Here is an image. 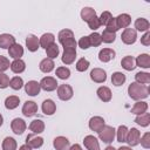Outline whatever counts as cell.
Segmentation results:
<instances>
[{
  "label": "cell",
  "instance_id": "cell-44",
  "mask_svg": "<svg viewBox=\"0 0 150 150\" xmlns=\"http://www.w3.org/2000/svg\"><path fill=\"white\" fill-rule=\"evenodd\" d=\"M89 61L84 57H81L80 60H77L76 62V70L77 71H86L88 68H89Z\"/></svg>",
  "mask_w": 150,
  "mask_h": 150
},
{
  "label": "cell",
  "instance_id": "cell-39",
  "mask_svg": "<svg viewBox=\"0 0 150 150\" xmlns=\"http://www.w3.org/2000/svg\"><path fill=\"white\" fill-rule=\"evenodd\" d=\"M101 39H102V42H104V43H112L116 39V34L104 29L103 33L101 34Z\"/></svg>",
  "mask_w": 150,
  "mask_h": 150
},
{
  "label": "cell",
  "instance_id": "cell-49",
  "mask_svg": "<svg viewBox=\"0 0 150 150\" xmlns=\"http://www.w3.org/2000/svg\"><path fill=\"white\" fill-rule=\"evenodd\" d=\"M9 77L5 73H0V89H5L9 86Z\"/></svg>",
  "mask_w": 150,
  "mask_h": 150
},
{
  "label": "cell",
  "instance_id": "cell-40",
  "mask_svg": "<svg viewBox=\"0 0 150 150\" xmlns=\"http://www.w3.org/2000/svg\"><path fill=\"white\" fill-rule=\"evenodd\" d=\"M9 87L14 90H20L23 87V80L20 76H14L9 81Z\"/></svg>",
  "mask_w": 150,
  "mask_h": 150
},
{
  "label": "cell",
  "instance_id": "cell-15",
  "mask_svg": "<svg viewBox=\"0 0 150 150\" xmlns=\"http://www.w3.org/2000/svg\"><path fill=\"white\" fill-rule=\"evenodd\" d=\"M83 144L87 150H100V143L93 135H87L83 139Z\"/></svg>",
  "mask_w": 150,
  "mask_h": 150
},
{
  "label": "cell",
  "instance_id": "cell-52",
  "mask_svg": "<svg viewBox=\"0 0 150 150\" xmlns=\"http://www.w3.org/2000/svg\"><path fill=\"white\" fill-rule=\"evenodd\" d=\"M61 45L63 46V49H66V48H75V49H76V45H77V43H76L75 39L73 38V39H69V40L62 42Z\"/></svg>",
  "mask_w": 150,
  "mask_h": 150
},
{
  "label": "cell",
  "instance_id": "cell-57",
  "mask_svg": "<svg viewBox=\"0 0 150 150\" xmlns=\"http://www.w3.org/2000/svg\"><path fill=\"white\" fill-rule=\"evenodd\" d=\"M104 150H116V149H115L114 146H111V145H108V146H107Z\"/></svg>",
  "mask_w": 150,
  "mask_h": 150
},
{
  "label": "cell",
  "instance_id": "cell-22",
  "mask_svg": "<svg viewBox=\"0 0 150 150\" xmlns=\"http://www.w3.org/2000/svg\"><path fill=\"white\" fill-rule=\"evenodd\" d=\"M41 109H42V111H43V114H45V115L50 116V115H53V114L56 111V104L54 103V101H53V100L47 98V100H45V101H43Z\"/></svg>",
  "mask_w": 150,
  "mask_h": 150
},
{
  "label": "cell",
  "instance_id": "cell-36",
  "mask_svg": "<svg viewBox=\"0 0 150 150\" xmlns=\"http://www.w3.org/2000/svg\"><path fill=\"white\" fill-rule=\"evenodd\" d=\"M135 122L137 124H139L141 127H148L150 124V114L149 112H144L141 115H137L135 118Z\"/></svg>",
  "mask_w": 150,
  "mask_h": 150
},
{
  "label": "cell",
  "instance_id": "cell-9",
  "mask_svg": "<svg viewBox=\"0 0 150 150\" xmlns=\"http://www.w3.org/2000/svg\"><path fill=\"white\" fill-rule=\"evenodd\" d=\"M40 90H41V87H40V83L38 81H28L26 84H25V91L27 95L29 96H36L40 94Z\"/></svg>",
  "mask_w": 150,
  "mask_h": 150
},
{
  "label": "cell",
  "instance_id": "cell-25",
  "mask_svg": "<svg viewBox=\"0 0 150 150\" xmlns=\"http://www.w3.org/2000/svg\"><path fill=\"white\" fill-rule=\"evenodd\" d=\"M29 130L33 132V134H41L45 131V122L42 120H34L30 122L29 124Z\"/></svg>",
  "mask_w": 150,
  "mask_h": 150
},
{
  "label": "cell",
  "instance_id": "cell-10",
  "mask_svg": "<svg viewBox=\"0 0 150 150\" xmlns=\"http://www.w3.org/2000/svg\"><path fill=\"white\" fill-rule=\"evenodd\" d=\"M38 112V104L34 101H26L22 105V114L26 117H32Z\"/></svg>",
  "mask_w": 150,
  "mask_h": 150
},
{
  "label": "cell",
  "instance_id": "cell-55",
  "mask_svg": "<svg viewBox=\"0 0 150 150\" xmlns=\"http://www.w3.org/2000/svg\"><path fill=\"white\" fill-rule=\"evenodd\" d=\"M19 150H32V148H29L27 144H23V145H21L19 148Z\"/></svg>",
  "mask_w": 150,
  "mask_h": 150
},
{
  "label": "cell",
  "instance_id": "cell-13",
  "mask_svg": "<svg viewBox=\"0 0 150 150\" xmlns=\"http://www.w3.org/2000/svg\"><path fill=\"white\" fill-rule=\"evenodd\" d=\"M104 125H105L104 120L101 116H94V117H91L89 120V128H90V130H93V131H95L97 134L102 130V128Z\"/></svg>",
  "mask_w": 150,
  "mask_h": 150
},
{
  "label": "cell",
  "instance_id": "cell-34",
  "mask_svg": "<svg viewBox=\"0 0 150 150\" xmlns=\"http://www.w3.org/2000/svg\"><path fill=\"white\" fill-rule=\"evenodd\" d=\"M135 80H136V83L145 86V84L150 83V74L146 71H138L135 75Z\"/></svg>",
  "mask_w": 150,
  "mask_h": 150
},
{
  "label": "cell",
  "instance_id": "cell-12",
  "mask_svg": "<svg viewBox=\"0 0 150 150\" xmlns=\"http://www.w3.org/2000/svg\"><path fill=\"white\" fill-rule=\"evenodd\" d=\"M90 79L96 83H103L107 80V73L102 68H94L90 71Z\"/></svg>",
  "mask_w": 150,
  "mask_h": 150
},
{
  "label": "cell",
  "instance_id": "cell-51",
  "mask_svg": "<svg viewBox=\"0 0 150 150\" xmlns=\"http://www.w3.org/2000/svg\"><path fill=\"white\" fill-rule=\"evenodd\" d=\"M79 47H81L82 49H88L90 47V41H89V38L88 36H82L79 42H77Z\"/></svg>",
  "mask_w": 150,
  "mask_h": 150
},
{
  "label": "cell",
  "instance_id": "cell-28",
  "mask_svg": "<svg viewBox=\"0 0 150 150\" xmlns=\"http://www.w3.org/2000/svg\"><path fill=\"white\" fill-rule=\"evenodd\" d=\"M121 66H122L123 69H125V70H128V71H131V70H134L135 67H136L135 59H134L132 56H130V55L124 56V57L121 60Z\"/></svg>",
  "mask_w": 150,
  "mask_h": 150
},
{
  "label": "cell",
  "instance_id": "cell-2",
  "mask_svg": "<svg viewBox=\"0 0 150 150\" xmlns=\"http://www.w3.org/2000/svg\"><path fill=\"white\" fill-rule=\"evenodd\" d=\"M115 135H116V130H115L111 125H104V127L102 128V130L98 132V138H100L103 143L110 144V143L114 141Z\"/></svg>",
  "mask_w": 150,
  "mask_h": 150
},
{
  "label": "cell",
  "instance_id": "cell-29",
  "mask_svg": "<svg viewBox=\"0 0 150 150\" xmlns=\"http://www.w3.org/2000/svg\"><path fill=\"white\" fill-rule=\"evenodd\" d=\"M146 110H148V103L144 101H137L134 104V107L131 108V114L141 115V114L146 112Z\"/></svg>",
  "mask_w": 150,
  "mask_h": 150
},
{
  "label": "cell",
  "instance_id": "cell-20",
  "mask_svg": "<svg viewBox=\"0 0 150 150\" xmlns=\"http://www.w3.org/2000/svg\"><path fill=\"white\" fill-rule=\"evenodd\" d=\"M135 63H136V67H141V68H144V69L150 68V55L146 54V53L139 54L135 59Z\"/></svg>",
  "mask_w": 150,
  "mask_h": 150
},
{
  "label": "cell",
  "instance_id": "cell-58",
  "mask_svg": "<svg viewBox=\"0 0 150 150\" xmlns=\"http://www.w3.org/2000/svg\"><path fill=\"white\" fill-rule=\"evenodd\" d=\"M2 123H4V117H2V115L0 114V127L2 125Z\"/></svg>",
  "mask_w": 150,
  "mask_h": 150
},
{
  "label": "cell",
  "instance_id": "cell-11",
  "mask_svg": "<svg viewBox=\"0 0 150 150\" xmlns=\"http://www.w3.org/2000/svg\"><path fill=\"white\" fill-rule=\"evenodd\" d=\"M53 146L56 150H69L70 148V142L67 137L64 136H57L53 141Z\"/></svg>",
  "mask_w": 150,
  "mask_h": 150
},
{
  "label": "cell",
  "instance_id": "cell-47",
  "mask_svg": "<svg viewBox=\"0 0 150 150\" xmlns=\"http://www.w3.org/2000/svg\"><path fill=\"white\" fill-rule=\"evenodd\" d=\"M139 143L144 149H149L150 148V132H145L141 138H139Z\"/></svg>",
  "mask_w": 150,
  "mask_h": 150
},
{
  "label": "cell",
  "instance_id": "cell-18",
  "mask_svg": "<svg viewBox=\"0 0 150 150\" xmlns=\"http://www.w3.org/2000/svg\"><path fill=\"white\" fill-rule=\"evenodd\" d=\"M8 55H9V57H12L14 60L21 59V56L23 55V47L15 42L13 46H11L8 48Z\"/></svg>",
  "mask_w": 150,
  "mask_h": 150
},
{
  "label": "cell",
  "instance_id": "cell-32",
  "mask_svg": "<svg viewBox=\"0 0 150 150\" xmlns=\"http://www.w3.org/2000/svg\"><path fill=\"white\" fill-rule=\"evenodd\" d=\"M149 27H150V23H149V21L146 19H144V18L136 19V21H135V28L137 30H139V32H148L149 30Z\"/></svg>",
  "mask_w": 150,
  "mask_h": 150
},
{
  "label": "cell",
  "instance_id": "cell-35",
  "mask_svg": "<svg viewBox=\"0 0 150 150\" xmlns=\"http://www.w3.org/2000/svg\"><path fill=\"white\" fill-rule=\"evenodd\" d=\"M16 141L13 137H5L2 141V150H16Z\"/></svg>",
  "mask_w": 150,
  "mask_h": 150
},
{
  "label": "cell",
  "instance_id": "cell-27",
  "mask_svg": "<svg viewBox=\"0 0 150 150\" xmlns=\"http://www.w3.org/2000/svg\"><path fill=\"white\" fill-rule=\"evenodd\" d=\"M9 68H11V70H12L13 73H15V74H20V73L25 71V69H26V63H25L23 60H21V59H16V60H14V61L11 63Z\"/></svg>",
  "mask_w": 150,
  "mask_h": 150
},
{
  "label": "cell",
  "instance_id": "cell-53",
  "mask_svg": "<svg viewBox=\"0 0 150 150\" xmlns=\"http://www.w3.org/2000/svg\"><path fill=\"white\" fill-rule=\"evenodd\" d=\"M141 43L144 46H150V32H145L144 35L141 38Z\"/></svg>",
  "mask_w": 150,
  "mask_h": 150
},
{
  "label": "cell",
  "instance_id": "cell-8",
  "mask_svg": "<svg viewBox=\"0 0 150 150\" xmlns=\"http://www.w3.org/2000/svg\"><path fill=\"white\" fill-rule=\"evenodd\" d=\"M26 144L32 149H38L43 145V138L36 134H29L26 137Z\"/></svg>",
  "mask_w": 150,
  "mask_h": 150
},
{
  "label": "cell",
  "instance_id": "cell-1",
  "mask_svg": "<svg viewBox=\"0 0 150 150\" xmlns=\"http://www.w3.org/2000/svg\"><path fill=\"white\" fill-rule=\"evenodd\" d=\"M149 87L144 84H139L136 82H131L128 87V94L129 97L135 101H141L143 98H146L149 96Z\"/></svg>",
  "mask_w": 150,
  "mask_h": 150
},
{
  "label": "cell",
  "instance_id": "cell-31",
  "mask_svg": "<svg viewBox=\"0 0 150 150\" xmlns=\"http://www.w3.org/2000/svg\"><path fill=\"white\" fill-rule=\"evenodd\" d=\"M125 80H127L125 75H124L123 73H121V71H115V73H112V75H111V83H112L115 87H120V86L124 84Z\"/></svg>",
  "mask_w": 150,
  "mask_h": 150
},
{
  "label": "cell",
  "instance_id": "cell-46",
  "mask_svg": "<svg viewBox=\"0 0 150 150\" xmlns=\"http://www.w3.org/2000/svg\"><path fill=\"white\" fill-rule=\"evenodd\" d=\"M87 23H88V27H89L90 29H93V30H96V29H98V28L101 27V22H100L98 16L91 18Z\"/></svg>",
  "mask_w": 150,
  "mask_h": 150
},
{
  "label": "cell",
  "instance_id": "cell-5",
  "mask_svg": "<svg viewBox=\"0 0 150 150\" xmlns=\"http://www.w3.org/2000/svg\"><path fill=\"white\" fill-rule=\"evenodd\" d=\"M73 88L69 84H60L57 87V96L62 101H68L73 97Z\"/></svg>",
  "mask_w": 150,
  "mask_h": 150
},
{
  "label": "cell",
  "instance_id": "cell-38",
  "mask_svg": "<svg viewBox=\"0 0 150 150\" xmlns=\"http://www.w3.org/2000/svg\"><path fill=\"white\" fill-rule=\"evenodd\" d=\"M128 131L129 129L125 127V125H120L118 129L116 130V137H117V142H125L127 139V135H128Z\"/></svg>",
  "mask_w": 150,
  "mask_h": 150
},
{
  "label": "cell",
  "instance_id": "cell-41",
  "mask_svg": "<svg viewBox=\"0 0 150 150\" xmlns=\"http://www.w3.org/2000/svg\"><path fill=\"white\" fill-rule=\"evenodd\" d=\"M57 38H59L60 43H62V42H64V41H67L69 39H73L74 38V33L70 29H62V30H60Z\"/></svg>",
  "mask_w": 150,
  "mask_h": 150
},
{
  "label": "cell",
  "instance_id": "cell-54",
  "mask_svg": "<svg viewBox=\"0 0 150 150\" xmlns=\"http://www.w3.org/2000/svg\"><path fill=\"white\" fill-rule=\"evenodd\" d=\"M69 150H82V148H81V145L80 144H73L70 148H69Z\"/></svg>",
  "mask_w": 150,
  "mask_h": 150
},
{
  "label": "cell",
  "instance_id": "cell-16",
  "mask_svg": "<svg viewBox=\"0 0 150 150\" xmlns=\"http://www.w3.org/2000/svg\"><path fill=\"white\" fill-rule=\"evenodd\" d=\"M26 47L29 52H36L40 48V42L38 36H35L34 34H29L26 38Z\"/></svg>",
  "mask_w": 150,
  "mask_h": 150
},
{
  "label": "cell",
  "instance_id": "cell-30",
  "mask_svg": "<svg viewBox=\"0 0 150 150\" xmlns=\"http://www.w3.org/2000/svg\"><path fill=\"white\" fill-rule=\"evenodd\" d=\"M19 103H20V98L15 95H11V96L6 97V100H5V107L8 110H13V109L18 108Z\"/></svg>",
  "mask_w": 150,
  "mask_h": 150
},
{
  "label": "cell",
  "instance_id": "cell-37",
  "mask_svg": "<svg viewBox=\"0 0 150 150\" xmlns=\"http://www.w3.org/2000/svg\"><path fill=\"white\" fill-rule=\"evenodd\" d=\"M59 53H60V49H59V46L56 43H53V45H50L49 47L46 48V54H47L48 59H52V60L56 59Z\"/></svg>",
  "mask_w": 150,
  "mask_h": 150
},
{
  "label": "cell",
  "instance_id": "cell-45",
  "mask_svg": "<svg viewBox=\"0 0 150 150\" xmlns=\"http://www.w3.org/2000/svg\"><path fill=\"white\" fill-rule=\"evenodd\" d=\"M112 18H114V16L111 15V13H110V12H108V11L102 12L101 16L98 18V19H100V22H101V26H102V25L107 26V25H108V22H109V21H110Z\"/></svg>",
  "mask_w": 150,
  "mask_h": 150
},
{
  "label": "cell",
  "instance_id": "cell-26",
  "mask_svg": "<svg viewBox=\"0 0 150 150\" xmlns=\"http://www.w3.org/2000/svg\"><path fill=\"white\" fill-rule=\"evenodd\" d=\"M54 67H55L54 61L52 59H48V57L41 60V62L39 64V68H40V70L42 73H50L54 69Z\"/></svg>",
  "mask_w": 150,
  "mask_h": 150
},
{
  "label": "cell",
  "instance_id": "cell-42",
  "mask_svg": "<svg viewBox=\"0 0 150 150\" xmlns=\"http://www.w3.org/2000/svg\"><path fill=\"white\" fill-rule=\"evenodd\" d=\"M55 74H56V76H57L59 79H61V80H67V79H69V76H70V70H69V68H67V67H59V68H56Z\"/></svg>",
  "mask_w": 150,
  "mask_h": 150
},
{
  "label": "cell",
  "instance_id": "cell-19",
  "mask_svg": "<svg viewBox=\"0 0 150 150\" xmlns=\"http://www.w3.org/2000/svg\"><path fill=\"white\" fill-rule=\"evenodd\" d=\"M115 55H116V53H115L114 49H111V48H103L98 53V59H100L101 62H109L110 60L115 59Z\"/></svg>",
  "mask_w": 150,
  "mask_h": 150
},
{
  "label": "cell",
  "instance_id": "cell-23",
  "mask_svg": "<svg viewBox=\"0 0 150 150\" xmlns=\"http://www.w3.org/2000/svg\"><path fill=\"white\" fill-rule=\"evenodd\" d=\"M96 94H97L98 98H100L101 101H103V102H109V101L111 100V96H112L110 88H108V87H105V86L100 87V88L97 89Z\"/></svg>",
  "mask_w": 150,
  "mask_h": 150
},
{
  "label": "cell",
  "instance_id": "cell-6",
  "mask_svg": "<svg viewBox=\"0 0 150 150\" xmlns=\"http://www.w3.org/2000/svg\"><path fill=\"white\" fill-rule=\"evenodd\" d=\"M26 128H27V124L22 118L16 117L11 122V129L15 135H22Z\"/></svg>",
  "mask_w": 150,
  "mask_h": 150
},
{
  "label": "cell",
  "instance_id": "cell-7",
  "mask_svg": "<svg viewBox=\"0 0 150 150\" xmlns=\"http://www.w3.org/2000/svg\"><path fill=\"white\" fill-rule=\"evenodd\" d=\"M139 138H141V132L138 131V129L131 128V129L128 131L125 142H127L130 146H136V145L139 144Z\"/></svg>",
  "mask_w": 150,
  "mask_h": 150
},
{
  "label": "cell",
  "instance_id": "cell-56",
  "mask_svg": "<svg viewBox=\"0 0 150 150\" xmlns=\"http://www.w3.org/2000/svg\"><path fill=\"white\" fill-rule=\"evenodd\" d=\"M117 150H132L130 146H121V148H118Z\"/></svg>",
  "mask_w": 150,
  "mask_h": 150
},
{
  "label": "cell",
  "instance_id": "cell-4",
  "mask_svg": "<svg viewBox=\"0 0 150 150\" xmlns=\"http://www.w3.org/2000/svg\"><path fill=\"white\" fill-rule=\"evenodd\" d=\"M40 87H41V89H43V90H46V91H53V90H55V89H57V81H56V79H54V77H52V76H46V77H43L40 82Z\"/></svg>",
  "mask_w": 150,
  "mask_h": 150
},
{
  "label": "cell",
  "instance_id": "cell-14",
  "mask_svg": "<svg viewBox=\"0 0 150 150\" xmlns=\"http://www.w3.org/2000/svg\"><path fill=\"white\" fill-rule=\"evenodd\" d=\"M76 59V49L75 48H66L63 49V54H62V62L64 64H71Z\"/></svg>",
  "mask_w": 150,
  "mask_h": 150
},
{
  "label": "cell",
  "instance_id": "cell-24",
  "mask_svg": "<svg viewBox=\"0 0 150 150\" xmlns=\"http://www.w3.org/2000/svg\"><path fill=\"white\" fill-rule=\"evenodd\" d=\"M39 42H40V47H42V48H47V47H49L50 45H53V43H55V36H54V34H52V33H45L40 39H39Z\"/></svg>",
  "mask_w": 150,
  "mask_h": 150
},
{
  "label": "cell",
  "instance_id": "cell-43",
  "mask_svg": "<svg viewBox=\"0 0 150 150\" xmlns=\"http://www.w3.org/2000/svg\"><path fill=\"white\" fill-rule=\"evenodd\" d=\"M89 41H90V46H94V47H97V46H100L101 43H102V39H101V34H98V33H96V32H94V33H91L89 36Z\"/></svg>",
  "mask_w": 150,
  "mask_h": 150
},
{
  "label": "cell",
  "instance_id": "cell-50",
  "mask_svg": "<svg viewBox=\"0 0 150 150\" xmlns=\"http://www.w3.org/2000/svg\"><path fill=\"white\" fill-rule=\"evenodd\" d=\"M105 29L109 30V32H112V33H116V32L118 30V26H117V23H116L115 18H112V19L108 22V25L105 26Z\"/></svg>",
  "mask_w": 150,
  "mask_h": 150
},
{
  "label": "cell",
  "instance_id": "cell-3",
  "mask_svg": "<svg viewBox=\"0 0 150 150\" xmlns=\"http://www.w3.org/2000/svg\"><path fill=\"white\" fill-rule=\"evenodd\" d=\"M121 40L125 45H132L137 40V33L134 28H124L121 34Z\"/></svg>",
  "mask_w": 150,
  "mask_h": 150
},
{
  "label": "cell",
  "instance_id": "cell-21",
  "mask_svg": "<svg viewBox=\"0 0 150 150\" xmlns=\"http://www.w3.org/2000/svg\"><path fill=\"white\" fill-rule=\"evenodd\" d=\"M115 20H116V23L118 26V29L120 28H128L130 22H131V16L127 13H122V14L117 15L115 18Z\"/></svg>",
  "mask_w": 150,
  "mask_h": 150
},
{
  "label": "cell",
  "instance_id": "cell-48",
  "mask_svg": "<svg viewBox=\"0 0 150 150\" xmlns=\"http://www.w3.org/2000/svg\"><path fill=\"white\" fill-rule=\"evenodd\" d=\"M11 63H9V60L4 56V55H0V73H4L5 70H7L9 68Z\"/></svg>",
  "mask_w": 150,
  "mask_h": 150
},
{
  "label": "cell",
  "instance_id": "cell-33",
  "mask_svg": "<svg viewBox=\"0 0 150 150\" xmlns=\"http://www.w3.org/2000/svg\"><path fill=\"white\" fill-rule=\"evenodd\" d=\"M94 16H96V12H95L94 8H91V7H83L81 9V19L83 21L88 22Z\"/></svg>",
  "mask_w": 150,
  "mask_h": 150
},
{
  "label": "cell",
  "instance_id": "cell-17",
  "mask_svg": "<svg viewBox=\"0 0 150 150\" xmlns=\"http://www.w3.org/2000/svg\"><path fill=\"white\" fill-rule=\"evenodd\" d=\"M15 43V38L11 34L4 33L0 34V48L2 49H8L11 46H13Z\"/></svg>",
  "mask_w": 150,
  "mask_h": 150
}]
</instances>
